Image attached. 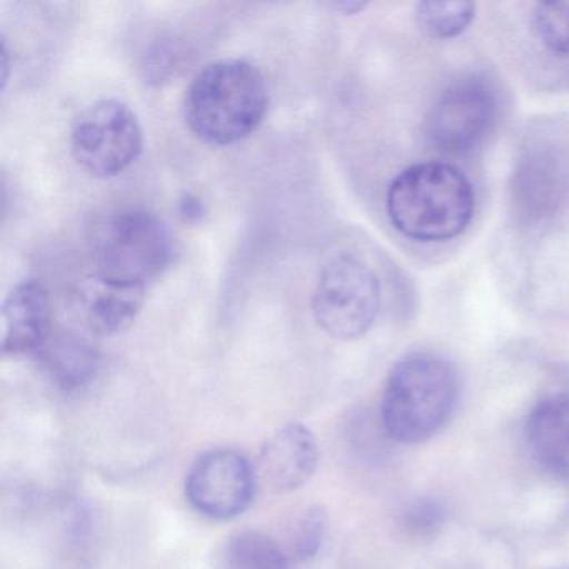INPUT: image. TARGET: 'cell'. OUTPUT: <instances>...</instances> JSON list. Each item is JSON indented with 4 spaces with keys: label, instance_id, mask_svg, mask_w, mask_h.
Instances as JSON below:
<instances>
[{
    "label": "cell",
    "instance_id": "cell-13",
    "mask_svg": "<svg viewBox=\"0 0 569 569\" xmlns=\"http://www.w3.org/2000/svg\"><path fill=\"white\" fill-rule=\"evenodd\" d=\"M52 381L64 391L86 388L99 371L98 348L78 332L51 335L38 352Z\"/></svg>",
    "mask_w": 569,
    "mask_h": 569
},
{
    "label": "cell",
    "instance_id": "cell-3",
    "mask_svg": "<svg viewBox=\"0 0 569 569\" xmlns=\"http://www.w3.org/2000/svg\"><path fill=\"white\" fill-rule=\"evenodd\" d=\"M455 366L439 356L416 352L392 366L381 399V421L389 438L419 445L438 435L458 402Z\"/></svg>",
    "mask_w": 569,
    "mask_h": 569
},
{
    "label": "cell",
    "instance_id": "cell-17",
    "mask_svg": "<svg viewBox=\"0 0 569 569\" xmlns=\"http://www.w3.org/2000/svg\"><path fill=\"white\" fill-rule=\"evenodd\" d=\"M539 41L558 56H569V2H541L535 9Z\"/></svg>",
    "mask_w": 569,
    "mask_h": 569
},
{
    "label": "cell",
    "instance_id": "cell-1",
    "mask_svg": "<svg viewBox=\"0 0 569 569\" xmlns=\"http://www.w3.org/2000/svg\"><path fill=\"white\" fill-rule=\"evenodd\" d=\"M268 106V86L259 69L241 59H221L192 79L184 118L206 144L231 146L261 126Z\"/></svg>",
    "mask_w": 569,
    "mask_h": 569
},
{
    "label": "cell",
    "instance_id": "cell-5",
    "mask_svg": "<svg viewBox=\"0 0 569 569\" xmlns=\"http://www.w3.org/2000/svg\"><path fill=\"white\" fill-rule=\"evenodd\" d=\"M379 308L381 284L365 261L352 254L329 259L312 296V316L329 338H362L375 325Z\"/></svg>",
    "mask_w": 569,
    "mask_h": 569
},
{
    "label": "cell",
    "instance_id": "cell-18",
    "mask_svg": "<svg viewBox=\"0 0 569 569\" xmlns=\"http://www.w3.org/2000/svg\"><path fill=\"white\" fill-rule=\"evenodd\" d=\"M328 531V518L319 506L309 508L296 526L295 551L299 559L316 558L321 551Z\"/></svg>",
    "mask_w": 569,
    "mask_h": 569
},
{
    "label": "cell",
    "instance_id": "cell-8",
    "mask_svg": "<svg viewBox=\"0 0 569 569\" xmlns=\"http://www.w3.org/2000/svg\"><path fill=\"white\" fill-rule=\"evenodd\" d=\"M496 96L481 79H462L446 89L432 106L428 136L432 144L449 154L478 148L495 126Z\"/></svg>",
    "mask_w": 569,
    "mask_h": 569
},
{
    "label": "cell",
    "instance_id": "cell-15",
    "mask_svg": "<svg viewBox=\"0 0 569 569\" xmlns=\"http://www.w3.org/2000/svg\"><path fill=\"white\" fill-rule=\"evenodd\" d=\"M562 174L558 159L552 156H535L528 164L518 172V184L515 186L522 201L529 196L536 208H552L562 191Z\"/></svg>",
    "mask_w": 569,
    "mask_h": 569
},
{
    "label": "cell",
    "instance_id": "cell-2",
    "mask_svg": "<svg viewBox=\"0 0 569 569\" xmlns=\"http://www.w3.org/2000/svg\"><path fill=\"white\" fill-rule=\"evenodd\" d=\"M389 221L411 241L442 242L466 231L475 212L471 182L455 166L422 162L405 169L388 189Z\"/></svg>",
    "mask_w": 569,
    "mask_h": 569
},
{
    "label": "cell",
    "instance_id": "cell-9",
    "mask_svg": "<svg viewBox=\"0 0 569 569\" xmlns=\"http://www.w3.org/2000/svg\"><path fill=\"white\" fill-rule=\"evenodd\" d=\"M318 462V442L311 429L301 422H289L262 446L256 475L266 489L282 495L308 485Z\"/></svg>",
    "mask_w": 569,
    "mask_h": 569
},
{
    "label": "cell",
    "instance_id": "cell-7",
    "mask_svg": "<svg viewBox=\"0 0 569 569\" xmlns=\"http://www.w3.org/2000/svg\"><path fill=\"white\" fill-rule=\"evenodd\" d=\"M258 475L244 455L236 449L204 452L189 469L186 498L209 519L228 521L251 506Z\"/></svg>",
    "mask_w": 569,
    "mask_h": 569
},
{
    "label": "cell",
    "instance_id": "cell-21",
    "mask_svg": "<svg viewBox=\"0 0 569 569\" xmlns=\"http://www.w3.org/2000/svg\"><path fill=\"white\" fill-rule=\"evenodd\" d=\"M9 79V51L6 46L4 39H2V89H6Z\"/></svg>",
    "mask_w": 569,
    "mask_h": 569
},
{
    "label": "cell",
    "instance_id": "cell-11",
    "mask_svg": "<svg viewBox=\"0 0 569 569\" xmlns=\"http://www.w3.org/2000/svg\"><path fill=\"white\" fill-rule=\"evenodd\" d=\"M2 352L24 356L39 352L52 335L48 289L36 281L16 286L2 305Z\"/></svg>",
    "mask_w": 569,
    "mask_h": 569
},
{
    "label": "cell",
    "instance_id": "cell-12",
    "mask_svg": "<svg viewBox=\"0 0 569 569\" xmlns=\"http://www.w3.org/2000/svg\"><path fill=\"white\" fill-rule=\"evenodd\" d=\"M526 438L535 461L556 479L569 481V396L542 398L526 422Z\"/></svg>",
    "mask_w": 569,
    "mask_h": 569
},
{
    "label": "cell",
    "instance_id": "cell-14",
    "mask_svg": "<svg viewBox=\"0 0 569 569\" xmlns=\"http://www.w3.org/2000/svg\"><path fill=\"white\" fill-rule=\"evenodd\" d=\"M222 569H291L278 542L261 532H241L229 539Z\"/></svg>",
    "mask_w": 569,
    "mask_h": 569
},
{
    "label": "cell",
    "instance_id": "cell-16",
    "mask_svg": "<svg viewBox=\"0 0 569 569\" xmlns=\"http://www.w3.org/2000/svg\"><path fill=\"white\" fill-rule=\"evenodd\" d=\"M418 28L431 39H452L469 28L476 16L472 2H419L416 6Z\"/></svg>",
    "mask_w": 569,
    "mask_h": 569
},
{
    "label": "cell",
    "instance_id": "cell-4",
    "mask_svg": "<svg viewBox=\"0 0 569 569\" xmlns=\"http://www.w3.org/2000/svg\"><path fill=\"white\" fill-rule=\"evenodd\" d=\"M92 252L98 272L148 286L171 262V234L154 212L129 206L99 219Z\"/></svg>",
    "mask_w": 569,
    "mask_h": 569
},
{
    "label": "cell",
    "instance_id": "cell-10",
    "mask_svg": "<svg viewBox=\"0 0 569 569\" xmlns=\"http://www.w3.org/2000/svg\"><path fill=\"white\" fill-rule=\"evenodd\" d=\"M78 298L89 331L114 336L138 318L144 305L146 286L96 271L82 281Z\"/></svg>",
    "mask_w": 569,
    "mask_h": 569
},
{
    "label": "cell",
    "instance_id": "cell-6",
    "mask_svg": "<svg viewBox=\"0 0 569 569\" xmlns=\"http://www.w3.org/2000/svg\"><path fill=\"white\" fill-rule=\"evenodd\" d=\"M141 122L124 102L102 99L88 106L74 121L71 151L82 171L108 179L124 172L141 156Z\"/></svg>",
    "mask_w": 569,
    "mask_h": 569
},
{
    "label": "cell",
    "instance_id": "cell-19",
    "mask_svg": "<svg viewBox=\"0 0 569 569\" xmlns=\"http://www.w3.org/2000/svg\"><path fill=\"white\" fill-rule=\"evenodd\" d=\"M179 212H181V216L186 221H198V219L202 218L204 208H202V202L199 201L198 198H194V196L191 194H186L181 204H179Z\"/></svg>",
    "mask_w": 569,
    "mask_h": 569
},
{
    "label": "cell",
    "instance_id": "cell-20",
    "mask_svg": "<svg viewBox=\"0 0 569 569\" xmlns=\"http://www.w3.org/2000/svg\"><path fill=\"white\" fill-rule=\"evenodd\" d=\"M365 8H368L366 2H356V0H342V2L332 4V9L342 12V14H358V12H361Z\"/></svg>",
    "mask_w": 569,
    "mask_h": 569
}]
</instances>
